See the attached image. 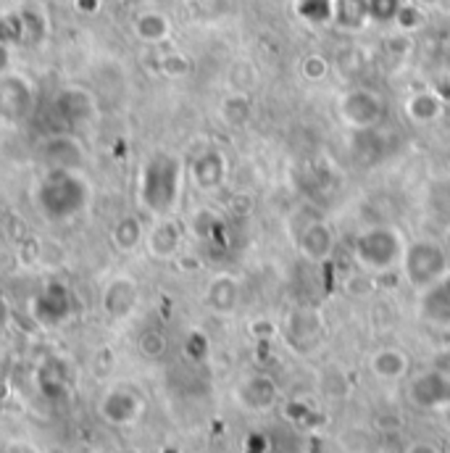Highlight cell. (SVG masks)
<instances>
[{
    "label": "cell",
    "instance_id": "obj_1",
    "mask_svg": "<svg viewBox=\"0 0 450 453\" xmlns=\"http://www.w3.org/2000/svg\"><path fill=\"white\" fill-rule=\"evenodd\" d=\"M406 250L403 234L393 225H371L353 240V258L366 274H387L400 266Z\"/></svg>",
    "mask_w": 450,
    "mask_h": 453
},
{
    "label": "cell",
    "instance_id": "obj_2",
    "mask_svg": "<svg viewBox=\"0 0 450 453\" xmlns=\"http://www.w3.org/2000/svg\"><path fill=\"white\" fill-rule=\"evenodd\" d=\"M400 272L416 293L427 290L450 272V256L446 245L432 237H419L408 242L403 250Z\"/></svg>",
    "mask_w": 450,
    "mask_h": 453
},
{
    "label": "cell",
    "instance_id": "obj_3",
    "mask_svg": "<svg viewBox=\"0 0 450 453\" xmlns=\"http://www.w3.org/2000/svg\"><path fill=\"white\" fill-rule=\"evenodd\" d=\"M182 164L174 156H156L145 169V198L156 214H166L179 198Z\"/></svg>",
    "mask_w": 450,
    "mask_h": 453
},
{
    "label": "cell",
    "instance_id": "obj_4",
    "mask_svg": "<svg viewBox=\"0 0 450 453\" xmlns=\"http://www.w3.org/2000/svg\"><path fill=\"white\" fill-rule=\"evenodd\" d=\"M406 398L419 411H443L450 406V372L427 369L408 380Z\"/></svg>",
    "mask_w": 450,
    "mask_h": 453
},
{
    "label": "cell",
    "instance_id": "obj_5",
    "mask_svg": "<svg viewBox=\"0 0 450 453\" xmlns=\"http://www.w3.org/2000/svg\"><path fill=\"white\" fill-rule=\"evenodd\" d=\"M385 101L369 88H353L339 98V119L353 129H374L385 121Z\"/></svg>",
    "mask_w": 450,
    "mask_h": 453
},
{
    "label": "cell",
    "instance_id": "obj_6",
    "mask_svg": "<svg viewBox=\"0 0 450 453\" xmlns=\"http://www.w3.org/2000/svg\"><path fill=\"white\" fill-rule=\"evenodd\" d=\"M419 317L427 327L450 333V272L419 293Z\"/></svg>",
    "mask_w": 450,
    "mask_h": 453
},
{
    "label": "cell",
    "instance_id": "obj_7",
    "mask_svg": "<svg viewBox=\"0 0 450 453\" xmlns=\"http://www.w3.org/2000/svg\"><path fill=\"white\" fill-rule=\"evenodd\" d=\"M285 338L295 350H314L324 338V322L311 309H295L285 322Z\"/></svg>",
    "mask_w": 450,
    "mask_h": 453
},
{
    "label": "cell",
    "instance_id": "obj_8",
    "mask_svg": "<svg viewBox=\"0 0 450 453\" xmlns=\"http://www.w3.org/2000/svg\"><path fill=\"white\" fill-rule=\"evenodd\" d=\"M237 401L248 411H271L279 403V385L269 374H253L237 388Z\"/></svg>",
    "mask_w": 450,
    "mask_h": 453
},
{
    "label": "cell",
    "instance_id": "obj_9",
    "mask_svg": "<svg viewBox=\"0 0 450 453\" xmlns=\"http://www.w3.org/2000/svg\"><path fill=\"white\" fill-rule=\"evenodd\" d=\"M298 250L306 261L311 264H324L330 261L332 250H335V232L332 226L322 219H314L301 229L298 234Z\"/></svg>",
    "mask_w": 450,
    "mask_h": 453
},
{
    "label": "cell",
    "instance_id": "obj_10",
    "mask_svg": "<svg viewBox=\"0 0 450 453\" xmlns=\"http://www.w3.org/2000/svg\"><path fill=\"white\" fill-rule=\"evenodd\" d=\"M369 369L382 382H400V380H406V374L411 369V358L406 350H400L395 345H385V348L371 353Z\"/></svg>",
    "mask_w": 450,
    "mask_h": 453
},
{
    "label": "cell",
    "instance_id": "obj_11",
    "mask_svg": "<svg viewBox=\"0 0 450 453\" xmlns=\"http://www.w3.org/2000/svg\"><path fill=\"white\" fill-rule=\"evenodd\" d=\"M193 180L201 190H219L226 180V158L222 150H206L193 164Z\"/></svg>",
    "mask_w": 450,
    "mask_h": 453
},
{
    "label": "cell",
    "instance_id": "obj_12",
    "mask_svg": "<svg viewBox=\"0 0 450 453\" xmlns=\"http://www.w3.org/2000/svg\"><path fill=\"white\" fill-rule=\"evenodd\" d=\"M403 113L411 124H432L443 116V98L432 90H422V93H414L411 98H406L403 104Z\"/></svg>",
    "mask_w": 450,
    "mask_h": 453
},
{
    "label": "cell",
    "instance_id": "obj_13",
    "mask_svg": "<svg viewBox=\"0 0 450 453\" xmlns=\"http://www.w3.org/2000/svg\"><path fill=\"white\" fill-rule=\"evenodd\" d=\"M206 301L214 311L219 314H232L240 306V282L229 274H219L206 293Z\"/></svg>",
    "mask_w": 450,
    "mask_h": 453
},
{
    "label": "cell",
    "instance_id": "obj_14",
    "mask_svg": "<svg viewBox=\"0 0 450 453\" xmlns=\"http://www.w3.org/2000/svg\"><path fill=\"white\" fill-rule=\"evenodd\" d=\"M179 242H182V229H179V225H174L172 219L158 222V225L153 226L150 237H148L150 253H153V256H158V258H169V256H174V253H177V248H179Z\"/></svg>",
    "mask_w": 450,
    "mask_h": 453
},
{
    "label": "cell",
    "instance_id": "obj_15",
    "mask_svg": "<svg viewBox=\"0 0 450 453\" xmlns=\"http://www.w3.org/2000/svg\"><path fill=\"white\" fill-rule=\"evenodd\" d=\"M335 21L345 29H361L369 21L366 0H335Z\"/></svg>",
    "mask_w": 450,
    "mask_h": 453
},
{
    "label": "cell",
    "instance_id": "obj_16",
    "mask_svg": "<svg viewBox=\"0 0 450 453\" xmlns=\"http://www.w3.org/2000/svg\"><path fill=\"white\" fill-rule=\"evenodd\" d=\"M253 116L250 98L245 93H232L222 104V121L226 127H245Z\"/></svg>",
    "mask_w": 450,
    "mask_h": 453
},
{
    "label": "cell",
    "instance_id": "obj_17",
    "mask_svg": "<svg viewBox=\"0 0 450 453\" xmlns=\"http://www.w3.org/2000/svg\"><path fill=\"white\" fill-rule=\"evenodd\" d=\"M137 35L148 42H161L169 35V21L161 13H142L137 19Z\"/></svg>",
    "mask_w": 450,
    "mask_h": 453
},
{
    "label": "cell",
    "instance_id": "obj_18",
    "mask_svg": "<svg viewBox=\"0 0 450 453\" xmlns=\"http://www.w3.org/2000/svg\"><path fill=\"white\" fill-rule=\"evenodd\" d=\"M298 13L309 24H324L335 19V0H298Z\"/></svg>",
    "mask_w": 450,
    "mask_h": 453
},
{
    "label": "cell",
    "instance_id": "obj_19",
    "mask_svg": "<svg viewBox=\"0 0 450 453\" xmlns=\"http://www.w3.org/2000/svg\"><path fill=\"white\" fill-rule=\"evenodd\" d=\"M301 77L309 80V82H322L327 74H330V61L322 56V53H309L301 58Z\"/></svg>",
    "mask_w": 450,
    "mask_h": 453
},
{
    "label": "cell",
    "instance_id": "obj_20",
    "mask_svg": "<svg viewBox=\"0 0 450 453\" xmlns=\"http://www.w3.org/2000/svg\"><path fill=\"white\" fill-rule=\"evenodd\" d=\"M369 3V19L377 21H393L400 11V0H366Z\"/></svg>",
    "mask_w": 450,
    "mask_h": 453
},
{
    "label": "cell",
    "instance_id": "obj_21",
    "mask_svg": "<svg viewBox=\"0 0 450 453\" xmlns=\"http://www.w3.org/2000/svg\"><path fill=\"white\" fill-rule=\"evenodd\" d=\"M395 21H398L403 29H414V27H419V24H422V13H419L414 5H400V11H398Z\"/></svg>",
    "mask_w": 450,
    "mask_h": 453
},
{
    "label": "cell",
    "instance_id": "obj_22",
    "mask_svg": "<svg viewBox=\"0 0 450 453\" xmlns=\"http://www.w3.org/2000/svg\"><path fill=\"white\" fill-rule=\"evenodd\" d=\"M403 453H440V449L432 441H411V443H406Z\"/></svg>",
    "mask_w": 450,
    "mask_h": 453
},
{
    "label": "cell",
    "instance_id": "obj_23",
    "mask_svg": "<svg viewBox=\"0 0 450 453\" xmlns=\"http://www.w3.org/2000/svg\"><path fill=\"white\" fill-rule=\"evenodd\" d=\"M419 5H424V8H435V5H440V0H419Z\"/></svg>",
    "mask_w": 450,
    "mask_h": 453
}]
</instances>
